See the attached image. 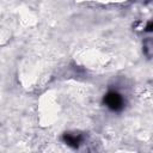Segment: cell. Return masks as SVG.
I'll return each instance as SVG.
<instances>
[{
  "label": "cell",
  "instance_id": "7a4b0ae2",
  "mask_svg": "<svg viewBox=\"0 0 153 153\" xmlns=\"http://www.w3.org/2000/svg\"><path fill=\"white\" fill-rule=\"evenodd\" d=\"M65 141H66L68 145H71V146H78L79 142H80V137L76 136V135H71V134H68V135L65 136Z\"/></svg>",
  "mask_w": 153,
  "mask_h": 153
},
{
  "label": "cell",
  "instance_id": "6da1fadb",
  "mask_svg": "<svg viewBox=\"0 0 153 153\" xmlns=\"http://www.w3.org/2000/svg\"><path fill=\"white\" fill-rule=\"evenodd\" d=\"M104 102H105L106 106L110 108V109L114 110V111H118V110H121V109L123 108V98H122L121 94H118V93L115 92V91L109 92V93L105 96Z\"/></svg>",
  "mask_w": 153,
  "mask_h": 153
}]
</instances>
